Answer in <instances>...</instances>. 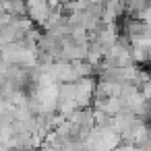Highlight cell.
I'll list each match as a JSON object with an SVG mask.
<instances>
[{"mask_svg":"<svg viewBox=\"0 0 151 151\" xmlns=\"http://www.w3.org/2000/svg\"><path fill=\"white\" fill-rule=\"evenodd\" d=\"M137 122V116L130 112V110H122L120 114H116L114 116V132H118V134H124L126 130H130V126Z\"/></svg>","mask_w":151,"mask_h":151,"instance_id":"obj_4","label":"cell"},{"mask_svg":"<svg viewBox=\"0 0 151 151\" xmlns=\"http://www.w3.org/2000/svg\"><path fill=\"white\" fill-rule=\"evenodd\" d=\"M95 97V79L87 77V79H79L75 83V104L79 110H87L91 108V101Z\"/></svg>","mask_w":151,"mask_h":151,"instance_id":"obj_1","label":"cell"},{"mask_svg":"<svg viewBox=\"0 0 151 151\" xmlns=\"http://www.w3.org/2000/svg\"><path fill=\"white\" fill-rule=\"evenodd\" d=\"M68 120H70L79 130H81L83 139L87 137V132H89V130H93V110H91V108H87V110H77Z\"/></svg>","mask_w":151,"mask_h":151,"instance_id":"obj_3","label":"cell"},{"mask_svg":"<svg viewBox=\"0 0 151 151\" xmlns=\"http://www.w3.org/2000/svg\"><path fill=\"white\" fill-rule=\"evenodd\" d=\"M25 9H27V19L35 27H46V23L52 15V6L48 4V0H27Z\"/></svg>","mask_w":151,"mask_h":151,"instance_id":"obj_2","label":"cell"},{"mask_svg":"<svg viewBox=\"0 0 151 151\" xmlns=\"http://www.w3.org/2000/svg\"><path fill=\"white\" fill-rule=\"evenodd\" d=\"M37 151H56V149H52V147H50V145H46V143H42V145H40V149H37Z\"/></svg>","mask_w":151,"mask_h":151,"instance_id":"obj_5","label":"cell"}]
</instances>
